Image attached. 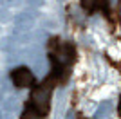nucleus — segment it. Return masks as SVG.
Wrapping results in <instances>:
<instances>
[{
	"mask_svg": "<svg viewBox=\"0 0 121 119\" xmlns=\"http://www.w3.org/2000/svg\"><path fill=\"white\" fill-rule=\"evenodd\" d=\"M98 2H99V0H81V4H83V7H85L87 11H92L96 7Z\"/></svg>",
	"mask_w": 121,
	"mask_h": 119,
	"instance_id": "0eeeda50",
	"label": "nucleus"
},
{
	"mask_svg": "<svg viewBox=\"0 0 121 119\" xmlns=\"http://www.w3.org/2000/svg\"><path fill=\"white\" fill-rule=\"evenodd\" d=\"M11 79H13V83L15 87H20V89H25V87H31V85L35 83V76L31 72L25 65L22 67H16L13 72H11Z\"/></svg>",
	"mask_w": 121,
	"mask_h": 119,
	"instance_id": "7ed1b4c3",
	"label": "nucleus"
},
{
	"mask_svg": "<svg viewBox=\"0 0 121 119\" xmlns=\"http://www.w3.org/2000/svg\"><path fill=\"white\" fill-rule=\"evenodd\" d=\"M116 2H117V0H107V4H108V5H116Z\"/></svg>",
	"mask_w": 121,
	"mask_h": 119,
	"instance_id": "9d476101",
	"label": "nucleus"
},
{
	"mask_svg": "<svg viewBox=\"0 0 121 119\" xmlns=\"http://www.w3.org/2000/svg\"><path fill=\"white\" fill-rule=\"evenodd\" d=\"M29 4H33V5H40L42 4V0H27Z\"/></svg>",
	"mask_w": 121,
	"mask_h": 119,
	"instance_id": "6e6552de",
	"label": "nucleus"
},
{
	"mask_svg": "<svg viewBox=\"0 0 121 119\" xmlns=\"http://www.w3.org/2000/svg\"><path fill=\"white\" fill-rule=\"evenodd\" d=\"M119 110H121V99H119Z\"/></svg>",
	"mask_w": 121,
	"mask_h": 119,
	"instance_id": "9b49d317",
	"label": "nucleus"
},
{
	"mask_svg": "<svg viewBox=\"0 0 121 119\" xmlns=\"http://www.w3.org/2000/svg\"><path fill=\"white\" fill-rule=\"evenodd\" d=\"M31 25H33V16H29V13H22L20 16H16V22H15L16 33H24Z\"/></svg>",
	"mask_w": 121,
	"mask_h": 119,
	"instance_id": "20e7f679",
	"label": "nucleus"
},
{
	"mask_svg": "<svg viewBox=\"0 0 121 119\" xmlns=\"http://www.w3.org/2000/svg\"><path fill=\"white\" fill-rule=\"evenodd\" d=\"M65 119H76L74 112H72V110H71V112H69V114H67V117H65Z\"/></svg>",
	"mask_w": 121,
	"mask_h": 119,
	"instance_id": "1a4fd4ad",
	"label": "nucleus"
},
{
	"mask_svg": "<svg viewBox=\"0 0 121 119\" xmlns=\"http://www.w3.org/2000/svg\"><path fill=\"white\" fill-rule=\"evenodd\" d=\"M22 119H43V114H40L35 106H27L25 112L22 114Z\"/></svg>",
	"mask_w": 121,
	"mask_h": 119,
	"instance_id": "423d86ee",
	"label": "nucleus"
},
{
	"mask_svg": "<svg viewBox=\"0 0 121 119\" xmlns=\"http://www.w3.org/2000/svg\"><path fill=\"white\" fill-rule=\"evenodd\" d=\"M112 110V101H103V103L98 106L96 114H94V119H108Z\"/></svg>",
	"mask_w": 121,
	"mask_h": 119,
	"instance_id": "39448f33",
	"label": "nucleus"
},
{
	"mask_svg": "<svg viewBox=\"0 0 121 119\" xmlns=\"http://www.w3.org/2000/svg\"><path fill=\"white\" fill-rule=\"evenodd\" d=\"M58 79V76L52 72L45 78V81L38 87H35L33 90V94H31V106H35L40 114L45 115L49 112V98H51V89H52V85L54 81Z\"/></svg>",
	"mask_w": 121,
	"mask_h": 119,
	"instance_id": "f257e3e1",
	"label": "nucleus"
},
{
	"mask_svg": "<svg viewBox=\"0 0 121 119\" xmlns=\"http://www.w3.org/2000/svg\"><path fill=\"white\" fill-rule=\"evenodd\" d=\"M72 56H74V51H72L71 45H60L58 43V47L51 52V60H52V63H54V67H52L54 70H52V72L58 76L60 70H63L67 65L72 61Z\"/></svg>",
	"mask_w": 121,
	"mask_h": 119,
	"instance_id": "f03ea898",
	"label": "nucleus"
}]
</instances>
